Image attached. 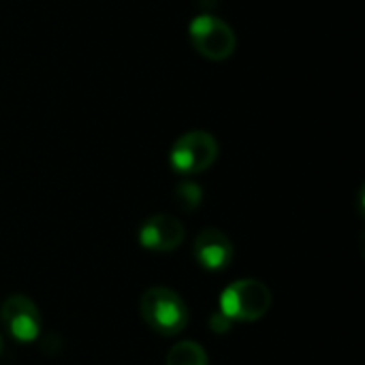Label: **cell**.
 <instances>
[{"label": "cell", "instance_id": "obj_6", "mask_svg": "<svg viewBox=\"0 0 365 365\" xmlns=\"http://www.w3.org/2000/svg\"><path fill=\"white\" fill-rule=\"evenodd\" d=\"M184 225L171 214H154L139 229V242L154 252H171L184 242Z\"/></svg>", "mask_w": 365, "mask_h": 365}, {"label": "cell", "instance_id": "obj_10", "mask_svg": "<svg viewBox=\"0 0 365 365\" xmlns=\"http://www.w3.org/2000/svg\"><path fill=\"white\" fill-rule=\"evenodd\" d=\"M2 349H4V342H2V336H0V355H2Z\"/></svg>", "mask_w": 365, "mask_h": 365}, {"label": "cell", "instance_id": "obj_4", "mask_svg": "<svg viewBox=\"0 0 365 365\" xmlns=\"http://www.w3.org/2000/svg\"><path fill=\"white\" fill-rule=\"evenodd\" d=\"M218 158V141L205 130H190L182 135L171 152L169 163L182 175H197L210 169Z\"/></svg>", "mask_w": 365, "mask_h": 365}, {"label": "cell", "instance_id": "obj_1", "mask_svg": "<svg viewBox=\"0 0 365 365\" xmlns=\"http://www.w3.org/2000/svg\"><path fill=\"white\" fill-rule=\"evenodd\" d=\"M139 312L145 325L160 336H175L186 329L190 314L186 302L167 287H152L141 295Z\"/></svg>", "mask_w": 365, "mask_h": 365}, {"label": "cell", "instance_id": "obj_7", "mask_svg": "<svg viewBox=\"0 0 365 365\" xmlns=\"http://www.w3.org/2000/svg\"><path fill=\"white\" fill-rule=\"evenodd\" d=\"M195 259L210 272L225 269L233 259V244L220 229H203L192 246Z\"/></svg>", "mask_w": 365, "mask_h": 365}, {"label": "cell", "instance_id": "obj_2", "mask_svg": "<svg viewBox=\"0 0 365 365\" xmlns=\"http://www.w3.org/2000/svg\"><path fill=\"white\" fill-rule=\"evenodd\" d=\"M272 308V291L267 284L255 278L237 280L229 284L220 295V312L229 321L252 323L263 319Z\"/></svg>", "mask_w": 365, "mask_h": 365}, {"label": "cell", "instance_id": "obj_3", "mask_svg": "<svg viewBox=\"0 0 365 365\" xmlns=\"http://www.w3.org/2000/svg\"><path fill=\"white\" fill-rule=\"evenodd\" d=\"M188 36H190L195 51L207 60H214V62L231 58L235 47H237V38H235L233 28L227 21H222L220 17L210 15V13L197 15L190 21Z\"/></svg>", "mask_w": 365, "mask_h": 365}, {"label": "cell", "instance_id": "obj_9", "mask_svg": "<svg viewBox=\"0 0 365 365\" xmlns=\"http://www.w3.org/2000/svg\"><path fill=\"white\" fill-rule=\"evenodd\" d=\"M201 199H203V190H201V186H199L197 182L186 180V182H182V184L175 188V201H178L186 212L195 210V207L201 203Z\"/></svg>", "mask_w": 365, "mask_h": 365}, {"label": "cell", "instance_id": "obj_8", "mask_svg": "<svg viewBox=\"0 0 365 365\" xmlns=\"http://www.w3.org/2000/svg\"><path fill=\"white\" fill-rule=\"evenodd\" d=\"M167 365H210L207 353L201 344L184 340L171 346L167 355Z\"/></svg>", "mask_w": 365, "mask_h": 365}, {"label": "cell", "instance_id": "obj_5", "mask_svg": "<svg viewBox=\"0 0 365 365\" xmlns=\"http://www.w3.org/2000/svg\"><path fill=\"white\" fill-rule=\"evenodd\" d=\"M0 319L9 334L19 342H32L41 334V312L26 295H11L0 306Z\"/></svg>", "mask_w": 365, "mask_h": 365}]
</instances>
